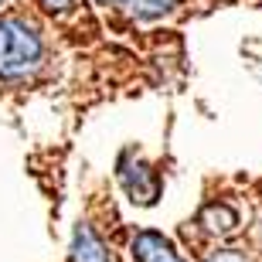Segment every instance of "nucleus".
Instances as JSON below:
<instances>
[{"instance_id":"nucleus-1","label":"nucleus","mask_w":262,"mask_h":262,"mask_svg":"<svg viewBox=\"0 0 262 262\" xmlns=\"http://www.w3.org/2000/svg\"><path fill=\"white\" fill-rule=\"evenodd\" d=\"M45 58L41 34L24 17H0V82L24 78Z\"/></svg>"},{"instance_id":"nucleus-2","label":"nucleus","mask_w":262,"mask_h":262,"mask_svg":"<svg viewBox=\"0 0 262 262\" xmlns=\"http://www.w3.org/2000/svg\"><path fill=\"white\" fill-rule=\"evenodd\" d=\"M119 184L133 204H154L160 198V174L136 154L119 157Z\"/></svg>"},{"instance_id":"nucleus-3","label":"nucleus","mask_w":262,"mask_h":262,"mask_svg":"<svg viewBox=\"0 0 262 262\" xmlns=\"http://www.w3.org/2000/svg\"><path fill=\"white\" fill-rule=\"evenodd\" d=\"M133 255L136 262H184L174 252V245L167 242L160 232H140L133 238Z\"/></svg>"},{"instance_id":"nucleus-4","label":"nucleus","mask_w":262,"mask_h":262,"mask_svg":"<svg viewBox=\"0 0 262 262\" xmlns=\"http://www.w3.org/2000/svg\"><path fill=\"white\" fill-rule=\"evenodd\" d=\"M72 262H109L106 245L99 242V235L89 225H75V235H72Z\"/></svg>"},{"instance_id":"nucleus-5","label":"nucleus","mask_w":262,"mask_h":262,"mask_svg":"<svg viewBox=\"0 0 262 262\" xmlns=\"http://www.w3.org/2000/svg\"><path fill=\"white\" fill-rule=\"evenodd\" d=\"M201 222L211 228L214 235H228V232H235V225H238V214L228 208V204H208L201 211Z\"/></svg>"},{"instance_id":"nucleus-6","label":"nucleus","mask_w":262,"mask_h":262,"mask_svg":"<svg viewBox=\"0 0 262 262\" xmlns=\"http://www.w3.org/2000/svg\"><path fill=\"white\" fill-rule=\"evenodd\" d=\"M123 7L140 20H154V17H164L177 7V0H119Z\"/></svg>"},{"instance_id":"nucleus-7","label":"nucleus","mask_w":262,"mask_h":262,"mask_svg":"<svg viewBox=\"0 0 262 262\" xmlns=\"http://www.w3.org/2000/svg\"><path fill=\"white\" fill-rule=\"evenodd\" d=\"M72 4H75V0H41V7L51 10V14H61V10H68Z\"/></svg>"},{"instance_id":"nucleus-8","label":"nucleus","mask_w":262,"mask_h":262,"mask_svg":"<svg viewBox=\"0 0 262 262\" xmlns=\"http://www.w3.org/2000/svg\"><path fill=\"white\" fill-rule=\"evenodd\" d=\"M208 262H245V259H242L238 252H232V249H225V252H214Z\"/></svg>"},{"instance_id":"nucleus-9","label":"nucleus","mask_w":262,"mask_h":262,"mask_svg":"<svg viewBox=\"0 0 262 262\" xmlns=\"http://www.w3.org/2000/svg\"><path fill=\"white\" fill-rule=\"evenodd\" d=\"M99 4H106V7H109V4H116V0H99Z\"/></svg>"},{"instance_id":"nucleus-10","label":"nucleus","mask_w":262,"mask_h":262,"mask_svg":"<svg viewBox=\"0 0 262 262\" xmlns=\"http://www.w3.org/2000/svg\"><path fill=\"white\" fill-rule=\"evenodd\" d=\"M0 4H4V0H0Z\"/></svg>"}]
</instances>
